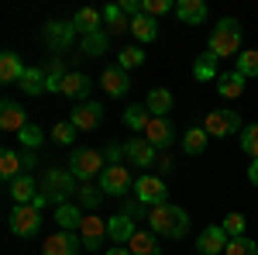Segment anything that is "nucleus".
I'll return each instance as SVG.
<instances>
[{
	"label": "nucleus",
	"instance_id": "nucleus-1",
	"mask_svg": "<svg viewBox=\"0 0 258 255\" xmlns=\"http://www.w3.org/2000/svg\"><path fill=\"white\" fill-rule=\"evenodd\" d=\"M148 231H155L162 238H182L189 231V214L176 207V203H159V207H152V214H148Z\"/></svg>",
	"mask_w": 258,
	"mask_h": 255
},
{
	"label": "nucleus",
	"instance_id": "nucleus-2",
	"mask_svg": "<svg viewBox=\"0 0 258 255\" xmlns=\"http://www.w3.org/2000/svg\"><path fill=\"white\" fill-rule=\"evenodd\" d=\"M241 35H244V28H241L238 18H220L217 28L210 31V45H207V52H214L217 59L238 56V52H241Z\"/></svg>",
	"mask_w": 258,
	"mask_h": 255
},
{
	"label": "nucleus",
	"instance_id": "nucleus-3",
	"mask_svg": "<svg viewBox=\"0 0 258 255\" xmlns=\"http://www.w3.org/2000/svg\"><path fill=\"white\" fill-rule=\"evenodd\" d=\"M76 190L80 186H76V176L69 169H45L41 173V193L48 196V203H59L62 207V203H69L66 196H73Z\"/></svg>",
	"mask_w": 258,
	"mask_h": 255
},
{
	"label": "nucleus",
	"instance_id": "nucleus-4",
	"mask_svg": "<svg viewBox=\"0 0 258 255\" xmlns=\"http://www.w3.org/2000/svg\"><path fill=\"white\" fill-rule=\"evenodd\" d=\"M103 169H107V159H103V152H97V148H76V152L69 156V173L80 179V183H93Z\"/></svg>",
	"mask_w": 258,
	"mask_h": 255
},
{
	"label": "nucleus",
	"instance_id": "nucleus-5",
	"mask_svg": "<svg viewBox=\"0 0 258 255\" xmlns=\"http://www.w3.org/2000/svg\"><path fill=\"white\" fill-rule=\"evenodd\" d=\"M131 186H135V179H131V169H127V166H107V169L100 173V190L107 196L124 200V196L131 193Z\"/></svg>",
	"mask_w": 258,
	"mask_h": 255
},
{
	"label": "nucleus",
	"instance_id": "nucleus-6",
	"mask_svg": "<svg viewBox=\"0 0 258 255\" xmlns=\"http://www.w3.org/2000/svg\"><path fill=\"white\" fill-rule=\"evenodd\" d=\"M41 228V211L35 203H14L11 211V231L18 238H31Z\"/></svg>",
	"mask_w": 258,
	"mask_h": 255
},
{
	"label": "nucleus",
	"instance_id": "nucleus-7",
	"mask_svg": "<svg viewBox=\"0 0 258 255\" xmlns=\"http://www.w3.org/2000/svg\"><path fill=\"white\" fill-rule=\"evenodd\" d=\"M135 196H138L141 203H148V207H159V203H169L165 196H169V190H165V179L162 176H138L135 179Z\"/></svg>",
	"mask_w": 258,
	"mask_h": 255
},
{
	"label": "nucleus",
	"instance_id": "nucleus-8",
	"mask_svg": "<svg viewBox=\"0 0 258 255\" xmlns=\"http://www.w3.org/2000/svg\"><path fill=\"white\" fill-rule=\"evenodd\" d=\"M203 131L210 138H224V135H234V131H241V118L238 111H210L207 114V121H203Z\"/></svg>",
	"mask_w": 258,
	"mask_h": 255
},
{
	"label": "nucleus",
	"instance_id": "nucleus-9",
	"mask_svg": "<svg viewBox=\"0 0 258 255\" xmlns=\"http://www.w3.org/2000/svg\"><path fill=\"white\" fill-rule=\"evenodd\" d=\"M76 35H80V31L73 28V21H48V24H45V31H41L45 45H48V48H55V52H66V48L73 45Z\"/></svg>",
	"mask_w": 258,
	"mask_h": 255
},
{
	"label": "nucleus",
	"instance_id": "nucleus-10",
	"mask_svg": "<svg viewBox=\"0 0 258 255\" xmlns=\"http://www.w3.org/2000/svg\"><path fill=\"white\" fill-rule=\"evenodd\" d=\"M69 121H73L76 131H93V128H100V121H103V104L83 100V104H76V111L69 114Z\"/></svg>",
	"mask_w": 258,
	"mask_h": 255
},
{
	"label": "nucleus",
	"instance_id": "nucleus-11",
	"mask_svg": "<svg viewBox=\"0 0 258 255\" xmlns=\"http://www.w3.org/2000/svg\"><path fill=\"white\" fill-rule=\"evenodd\" d=\"M80 245L86 248V252H97V248H103V235H107V221L103 217H83L80 224Z\"/></svg>",
	"mask_w": 258,
	"mask_h": 255
},
{
	"label": "nucleus",
	"instance_id": "nucleus-12",
	"mask_svg": "<svg viewBox=\"0 0 258 255\" xmlns=\"http://www.w3.org/2000/svg\"><path fill=\"white\" fill-rule=\"evenodd\" d=\"M227 231L220 228V224H210L207 231H200L197 238V255H224L227 252Z\"/></svg>",
	"mask_w": 258,
	"mask_h": 255
},
{
	"label": "nucleus",
	"instance_id": "nucleus-13",
	"mask_svg": "<svg viewBox=\"0 0 258 255\" xmlns=\"http://www.w3.org/2000/svg\"><path fill=\"white\" fill-rule=\"evenodd\" d=\"M124 156L131 166H155L159 162V148L148 141V138H131L127 145H124Z\"/></svg>",
	"mask_w": 258,
	"mask_h": 255
},
{
	"label": "nucleus",
	"instance_id": "nucleus-14",
	"mask_svg": "<svg viewBox=\"0 0 258 255\" xmlns=\"http://www.w3.org/2000/svg\"><path fill=\"white\" fill-rule=\"evenodd\" d=\"M83 245H80V235L73 231H55L48 235V241L41 245V255H76Z\"/></svg>",
	"mask_w": 258,
	"mask_h": 255
},
{
	"label": "nucleus",
	"instance_id": "nucleus-15",
	"mask_svg": "<svg viewBox=\"0 0 258 255\" xmlns=\"http://www.w3.org/2000/svg\"><path fill=\"white\" fill-rule=\"evenodd\" d=\"M100 86H103L107 97H124V93L131 90V79H127V73H124L120 66H107L103 76H100Z\"/></svg>",
	"mask_w": 258,
	"mask_h": 255
},
{
	"label": "nucleus",
	"instance_id": "nucleus-16",
	"mask_svg": "<svg viewBox=\"0 0 258 255\" xmlns=\"http://www.w3.org/2000/svg\"><path fill=\"white\" fill-rule=\"evenodd\" d=\"M0 128L21 135V131L28 128V114H24V107L14 104V100H4V104H0Z\"/></svg>",
	"mask_w": 258,
	"mask_h": 255
},
{
	"label": "nucleus",
	"instance_id": "nucleus-17",
	"mask_svg": "<svg viewBox=\"0 0 258 255\" xmlns=\"http://www.w3.org/2000/svg\"><path fill=\"white\" fill-rule=\"evenodd\" d=\"M145 138H148L155 148H169L172 138H176V128H172V121H169V118H152V121H148V128H145Z\"/></svg>",
	"mask_w": 258,
	"mask_h": 255
},
{
	"label": "nucleus",
	"instance_id": "nucleus-18",
	"mask_svg": "<svg viewBox=\"0 0 258 255\" xmlns=\"http://www.w3.org/2000/svg\"><path fill=\"white\" fill-rule=\"evenodd\" d=\"M73 28L80 31L83 38H86V35H97V31H103V11H97V7H83V11H76Z\"/></svg>",
	"mask_w": 258,
	"mask_h": 255
},
{
	"label": "nucleus",
	"instance_id": "nucleus-19",
	"mask_svg": "<svg viewBox=\"0 0 258 255\" xmlns=\"http://www.w3.org/2000/svg\"><path fill=\"white\" fill-rule=\"evenodd\" d=\"M135 221L131 217H124V214H114L110 221H107V238L114 241V245H127L131 238H135Z\"/></svg>",
	"mask_w": 258,
	"mask_h": 255
},
{
	"label": "nucleus",
	"instance_id": "nucleus-20",
	"mask_svg": "<svg viewBox=\"0 0 258 255\" xmlns=\"http://www.w3.org/2000/svg\"><path fill=\"white\" fill-rule=\"evenodd\" d=\"M90 90H93V79L86 76V73H66V79H62V97L83 100Z\"/></svg>",
	"mask_w": 258,
	"mask_h": 255
},
{
	"label": "nucleus",
	"instance_id": "nucleus-21",
	"mask_svg": "<svg viewBox=\"0 0 258 255\" xmlns=\"http://www.w3.org/2000/svg\"><path fill=\"white\" fill-rule=\"evenodd\" d=\"M24 69H28V66L21 62L18 52H4V56H0V83H7V86H11V83H21Z\"/></svg>",
	"mask_w": 258,
	"mask_h": 255
},
{
	"label": "nucleus",
	"instance_id": "nucleus-22",
	"mask_svg": "<svg viewBox=\"0 0 258 255\" xmlns=\"http://www.w3.org/2000/svg\"><path fill=\"white\" fill-rule=\"evenodd\" d=\"M176 18L182 21V24H203V21H207V4H203V0H179Z\"/></svg>",
	"mask_w": 258,
	"mask_h": 255
},
{
	"label": "nucleus",
	"instance_id": "nucleus-23",
	"mask_svg": "<svg viewBox=\"0 0 258 255\" xmlns=\"http://www.w3.org/2000/svg\"><path fill=\"white\" fill-rule=\"evenodd\" d=\"M217 93L224 100H238L241 93H244V76H241L238 69H234V73H220L217 76Z\"/></svg>",
	"mask_w": 258,
	"mask_h": 255
},
{
	"label": "nucleus",
	"instance_id": "nucleus-24",
	"mask_svg": "<svg viewBox=\"0 0 258 255\" xmlns=\"http://www.w3.org/2000/svg\"><path fill=\"white\" fill-rule=\"evenodd\" d=\"M103 24H107V35H124V31H131V18L120 11V4L103 7Z\"/></svg>",
	"mask_w": 258,
	"mask_h": 255
},
{
	"label": "nucleus",
	"instance_id": "nucleus-25",
	"mask_svg": "<svg viewBox=\"0 0 258 255\" xmlns=\"http://www.w3.org/2000/svg\"><path fill=\"white\" fill-rule=\"evenodd\" d=\"M55 224H59L62 231H80V224H83V207L73 200V203H62V207H55Z\"/></svg>",
	"mask_w": 258,
	"mask_h": 255
},
{
	"label": "nucleus",
	"instance_id": "nucleus-26",
	"mask_svg": "<svg viewBox=\"0 0 258 255\" xmlns=\"http://www.w3.org/2000/svg\"><path fill=\"white\" fill-rule=\"evenodd\" d=\"M145 107H148V114H152V118H165V114L172 111V93H169V90H162V86H155V90H148Z\"/></svg>",
	"mask_w": 258,
	"mask_h": 255
},
{
	"label": "nucleus",
	"instance_id": "nucleus-27",
	"mask_svg": "<svg viewBox=\"0 0 258 255\" xmlns=\"http://www.w3.org/2000/svg\"><path fill=\"white\" fill-rule=\"evenodd\" d=\"M120 121H124V128H131V131H141V135H145V128H148L152 114H148V107H145V104H131V107H124Z\"/></svg>",
	"mask_w": 258,
	"mask_h": 255
},
{
	"label": "nucleus",
	"instance_id": "nucleus-28",
	"mask_svg": "<svg viewBox=\"0 0 258 255\" xmlns=\"http://www.w3.org/2000/svg\"><path fill=\"white\" fill-rule=\"evenodd\" d=\"M21 169H24L21 152H14V148H4V152H0V176L7 179V183H14L18 176H24Z\"/></svg>",
	"mask_w": 258,
	"mask_h": 255
},
{
	"label": "nucleus",
	"instance_id": "nucleus-29",
	"mask_svg": "<svg viewBox=\"0 0 258 255\" xmlns=\"http://www.w3.org/2000/svg\"><path fill=\"white\" fill-rule=\"evenodd\" d=\"M131 35H135L138 41H155V38H159V21L148 18V14L131 18Z\"/></svg>",
	"mask_w": 258,
	"mask_h": 255
},
{
	"label": "nucleus",
	"instance_id": "nucleus-30",
	"mask_svg": "<svg viewBox=\"0 0 258 255\" xmlns=\"http://www.w3.org/2000/svg\"><path fill=\"white\" fill-rule=\"evenodd\" d=\"M11 196H14V203H35V196H38V186H35V179L28 176H18L11 183Z\"/></svg>",
	"mask_w": 258,
	"mask_h": 255
},
{
	"label": "nucleus",
	"instance_id": "nucleus-31",
	"mask_svg": "<svg viewBox=\"0 0 258 255\" xmlns=\"http://www.w3.org/2000/svg\"><path fill=\"white\" fill-rule=\"evenodd\" d=\"M131 255H159V241H155V231H135V238L127 241Z\"/></svg>",
	"mask_w": 258,
	"mask_h": 255
},
{
	"label": "nucleus",
	"instance_id": "nucleus-32",
	"mask_svg": "<svg viewBox=\"0 0 258 255\" xmlns=\"http://www.w3.org/2000/svg\"><path fill=\"white\" fill-rule=\"evenodd\" d=\"M100 200H103L100 183H80V190H76V203H80L83 211H97Z\"/></svg>",
	"mask_w": 258,
	"mask_h": 255
},
{
	"label": "nucleus",
	"instance_id": "nucleus-33",
	"mask_svg": "<svg viewBox=\"0 0 258 255\" xmlns=\"http://www.w3.org/2000/svg\"><path fill=\"white\" fill-rule=\"evenodd\" d=\"M21 90H24L28 97H38V93H45V69L28 66V69H24V76H21Z\"/></svg>",
	"mask_w": 258,
	"mask_h": 255
},
{
	"label": "nucleus",
	"instance_id": "nucleus-34",
	"mask_svg": "<svg viewBox=\"0 0 258 255\" xmlns=\"http://www.w3.org/2000/svg\"><path fill=\"white\" fill-rule=\"evenodd\" d=\"M107 45H110V35H107V31H97V35H86V38L80 41V52L83 56H103Z\"/></svg>",
	"mask_w": 258,
	"mask_h": 255
},
{
	"label": "nucleus",
	"instance_id": "nucleus-35",
	"mask_svg": "<svg viewBox=\"0 0 258 255\" xmlns=\"http://www.w3.org/2000/svg\"><path fill=\"white\" fill-rule=\"evenodd\" d=\"M207 131H203V128H189V131H186V138H182V152H186V156H200V152H203V148H207Z\"/></svg>",
	"mask_w": 258,
	"mask_h": 255
},
{
	"label": "nucleus",
	"instance_id": "nucleus-36",
	"mask_svg": "<svg viewBox=\"0 0 258 255\" xmlns=\"http://www.w3.org/2000/svg\"><path fill=\"white\" fill-rule=\"evenodd\" d=\"M193 76L197 79H217V56L214 52H207V56H200L197 62H193Z\"/></svg>",
	"mask_w": 258,
	"mask_h": 255
},
{
	"label": "nucleus",
	"instance_id": "nucleus-37",
	"mask_svg": "<svg viewBox=\"0 0 258 255\" xmlns=\"http://www.w3.org/2000/svg\"><path fill=\"white\" fill-rule=\"evenodd\" d=\"M120 214L131 217V221H148L152 207H148V203H141L138 196H135V200H120Z\"/></svg>",
	"mask_w": 258,
	"mask_h": 255
},
{
	"label": "nucleus",
	"instance_id": "nucleus-38",
	"mask_svg": "<svg viewBox=\"0 0 258 255\" xmlns=\"http://www.w3.org/2000/svg\"><path fill=\"white\" fill-rule=\"evenodd\" d=\"M241 152L251 156V162H258V124H248L241 131Z\"/></svg>",
	"mask_w": 258,
	"mask_h": 255
},
{
	"label": "nucleus",
	"instance_id": "nucleus-39",
	"mask_svg": "<svg viewBox=\"0 0 258 255\" xmlns=\"http://www.w3.org/2000/svg\"><path fill=\"white\" fill-rule=\"evenodd\" d=\"M238 73L244 79L258 76V48H248V52H241V56H238Z\"/></svg>",
	"mask_w": 258,
	"mask_h": 255
},
{
	"label": "nucleus",
	"instance_id": "nucleus-40",
	"mask_svg": "<svg viewBox=\"0 0 258 255\" xmlns=\"http://www.w3.org/2000/svg\"><path fill=\"white\" fill-rule=\"evenodd\" d=\"M169 11H176L172 0H141V14H148V18H155V21L162 14H169Z\"/></svg>",
	"mask_w": 258,
	"mask_h": 255
},
{
	"label": "nucleus",
	"instance_id": "nucleus-41",
	"mask_svg": "<svg viewBox=\"0 0 258 255\" xmlns=\"http://www.w3.org/2000/svg\"><path fill=\"white\" fill-rule=\"evenodd\" d=\"M224 231H227V238H244V228H248V221H244V214H227L224 217V224H220Z\"/></svg>",
	"mask_w": 258,
	"mask_h": 255
},
{
	"label": "nucleus",
	"instance_id": "nucleus-42",
	"mask_svg": "<svg viewBox=\"0 0 258 255\" xmlns=\"http://www.w3.org/2000/svg\"><path fill=\"white\" fill-rule=\"evenodd\" d=\"M224 255H258V241H251V238H231Z\"/></svg>",
	"mask_w": 258,
	"mask_h": 255
},
{
	"label": "nucleus",
	"instance_id": "nucleus-43",
	"mask_svg": "<svg viewBox=\"0 0 258 255\" xmlns=\"http://www.w3.org/2000/svg\"><path fill=\"white\" fill-rule=\"evenodd\" d=\"M18 138H21V145H24V148H41V141H45V131H41L38 124H28V128H24Z\"/></svg>",
	"mask_w": 258,
	"mask_h": 255
},
{
	"label": "nucleus",
	"instance_id": "nucleus-44",
	"mask_svg": "<svg viewBox=\"0 0 258 255\" xmlns=\"http://www.w3.org/2000/svg\"><path fill=\"white\" fill-rule=\"evenodd\" d=\"M52 141H59V145H73L76 141V128H73V121H62L52 128Z\"/></svg>",
	"mask_w": 258,
	"mask_h": 255
},
{
	"label": "nucleus",
	"instance_id": "nucleus-45",
	"mask_svg": "<svg viewBox=\"0 0 258 255\" xmlns=\"http://www.w3.org/2000/svg\"><path fill=\"white\" fill-rule=\"evenodd\" d=\"M141 62H145V52H141V48H124V52H120V69H124V73H127V69H138Z\"/></svg>",
	"mask_w": 258,
	"mask_h": 255
},
{
	"label": "nucleus",
	"instance_id": "nucleus-46",
	"mask_svg": "<svg viewBox=\"0 0 258 255\" xmlns=\"http://www.w3.org/2000/svg\"><path fill=\"white\" fill-rule=\"evenodd\" d=\"M120 156H124V148H120V145H107V152H103L107 166H120Z\"/></svg>",
	"mask_w": 258,
	"mask_h": 255
},
{
	"label": "nucleus",
	"instance_id": "nucleus-47",
	"mask_svg": "<svg viewBox=\"0 0 258 255\" xmlns=\"http://www.w3.org/2000/svg\"><path fill=\"white\" fill-rule=\"evenodd\" d=\"M21 162H24V169H31V166L38 162V159H35V148H24V152H21Z\"/></svg>",
	"mask_w": 258,
	"mask_h": 255
},
{
	"label": "nucleus",
	"instance_id": "nucleus-48",
	"mask_svg": "<svg viewBox=\"0 0 258 255\" xmlns=\"http://www.w3.org/2000/svg\"><path fill=\"white\" fill-rule=\"evenodd\" d=\"M159 169H162V173H172L176 166H172V159H169V156H159Z\"/></svg>",
	"mask_w": 258,
	"mask_h": 255
},
{
	"label": "nucleus",
	"instance_id": "nucleus-49",
	"mask_svg": "<svg viewBox=\"0 0 258 255\" xmlns=\"http://www.w3.org/2000/svg\"><path fill=\"white\" fill-rule=\"evenodd\" d=\"M248 179H251V186H258V162L248 166Z\"/></svg>",
	"mask_w": 258,
	"mask_h": 255
},
{
	"label": "nucleus",
	"instance_id": "nucleus-50",
	"mask_svg": "<svg viewBox=\"0 0 258 255\" xmlns=\"http://www.w3.org/2000/svg\"><path fill=\"white\" fill-rule=\"evenodd\" d=\"M107 255H131V248L127 245H117V248H107Z\"/></svg>",
	"mask_w": 258,
	"mask_h": 255
}]
</instances>
